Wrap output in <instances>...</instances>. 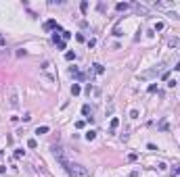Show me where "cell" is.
<instances>
[{
  "mask_svg": "<svg viewBox=\"0 0 180 177\" xmlns=\"http://www.w3.org/2000/svg\"><path fill=\"white\" fill-rule=\"evenodd\" d=\"M50 131V127H48V125H40V127H36V133H38V135H42V133H48Z\"/></svg>",
  "mask_w": 180,
  "mask_h": 177,
  "instance_id": "30bf717a",
  "label": "cell"
},
{
  "mask_svg": "<svg viewBox=\"0 0 180 177\" xmlns=\"http://www.w3.org/2000/svg\"><path fill=\"white\" fill-rule=\"evenodd\" d=\"M44 29L46 31H52V29H61V27H59V23H57L54 19H48V21L44 23Z\"/></svg>",
  "mask_w": 180,
  "mask_h": 177,
  "instance_id": "5b68a950",
  "label": "cell"
},
{
  "mask_svg": "<svg viewBox=\"0 0 180 177\" xmlns=\"http://www.w3.org/2000/svg\"><path fill=\"white\" fill-rule=\"evenodd\" d=\"M159 67H161V65H157V67H153V69H147V71H142V73H138L136 77H138L140 81H147V79H153V77H157V75H159V71H161Z\"/></svg>",
  "mask_w": 180,
  "mask_h": 177,
  "instance_id": "3957f363",
  "label": "cell"
},
{
  "mask_svg": "<svg viewBox=\"0 0 180 177\" xmlns=\"http://www.w3.org/2000/svg\"><path fill=\"white\" fill-rule=\"evenodd\" d=\"M94 137H96V131H92V129H88V131H86V140H88V142H92Z\"/></svg>",
  "mask_w": 180,
  "mask_h": 177,
  "instance_id": "5bb4252c",
  "label": "cell"
},
{
  "mask_svg": "<svg viewBox=\"0 0 180 177\" xmlns=\"http://www.w3.org/2000/svg\"><path fill=\"white\" fill-rule=\"evenodd\" d=\"M159 129H168V121H166V119L159 123Z\"/></svg>",
  "mask_w": 180,
  "mask_h": 177,
  "instance_id": "7402d4cb",
  "label": "cell"
},
{
  "mask_svg": "<svg viewBox=\"0 0 180 177\" xmlns=\"http://www.w3.org/2000/svg\"><path fill=\"white\" fill-rule=\"evenodd\" d=\"M174 69H176V71H180V60L176 63V67H174Z\"/></svg>",
  "mask_w": 180,
  "mask_h": 177,
  "instance_id": "484cf974",
  "label": "cell"
},
{
  "mask_svg": "<svg viewBox=\"0 0 180 177\" xmlns=\"http://www.w3.org/2000/svg\"><path fill=\"white\" fill-rule=\"evenodd\" d=\"M69 177H90L92 173H90L88 167H84V165H73L71 163V167H69Z\"/></svg>",
  "mask_w": 180,
  "mask_h": 177,
  "instance_id": "7a4b0ae2",
  "label": "cell"
},
{
  "mask_svg": "<svg viewBox=\"0 0 180 177\" xmlns=\"http://www.w3.org/2000/svg\"><path fill=\"white\" fill-rule=\"evenodd\" d=\"M52 154H54V158L61 163V167H63L65 171H69L71 163H69V158H67V152H65V148H63V146H52Z\"/></svg>",
  "mask_w": 180,
  "mask_h": 177,
  "instance_id": "6da1fadb",
  "label": "cell"
},
{
  "mask_svg": "<svg viewBox=\"0 0 180 177\" xmlns=\"http://www.w3.org/2000/svg\"><path fill=\"white\" fill-rule=\"evenodd\" d=\"M117 125H119V119H117V117H113V119H111V125H109V129H111V131H115V129H117Z\"/></svg>",
  "mask_w": 180,
  "mask_h": 177,
  "instance_id": "8fae6325",
  "label": "cell"
},
{
  "mask_svg": "<svg viewBox=\"0 0 180 177\" xmlns=\"http://www.w3.org/2000/svg\"><path fill=\"white\" fill-rule=\"evenodd\" d=\"M61 36H63V40H69V38H71V34H69V31H61Z\"/></svg>",
  "mask_w": 180,
  "mask_h": 177,
  "instance_id": "44dd1931",
  "label": "cell"
},
{
  "mask_svg": "<svg viewBox=\"0 0 180 177\" xmlns=\"http://www.w3.org/2000/svg\"><path fill=\"white\" fill-rule=\"evenodd\" d=\"M80 92H82V88H80V84H73V86H71V94H73V96H78Z\"/></svg>",
  "mask_w": 180,
  "mask_h": 177,
  "instance_id": "4fadbf2b",
  "label": "cell"
},
{
  "mask_svg": "<svg viewBox=\"0 0 180 177\" xmlns=\"http://www.w3.org/2000/svg\"><path fill=\"white\" fill-rule=\"evenodd\" d=\"M52 42H54V44H59V42H63V40H61V36H59V34H57V31H54V34H52Z\"/></svg>",
  "mask_w": 180,
  "mask_h": 177,
  "instance_id": "9a60e30c",
  "label": "cell"
},
{
  "mask_svg": "<svg viewBox=\"0 0 180 177\" xmlns=\"http://www.w3.org/2000/svg\"><path fill=\"white\" fill-rule=\"evenodd\" d=\"M113 36H117V38H119V36H122V29H119V27H115V29H113Z\"/></svg>",
  "mask_w": 180,
  "mask_h": 177,
  "instance_id": "603a6c76",
  "label": "cell"
},
{
  "mask_svg": "<svg viewBox=\"0 0 180 177\" xmlns=\"http://www.w3.org/2000/svg\"><path fill=\"white\" fill-rule=\"evenodd\" d=\"M25 154V150H15V158H21Z\"/></svg>",
  "mask_w": 180,
  "mask_h": 177,
  "instance_id": "d6986e66",
  "label": "cell"
},
{
  "mask_svg": "<svg viewBox=\"0 0 180 177\" xmlns=\"http://www.w3.org/2000/svg\"><path fill=\"white\" fill-rule=\"evenodd\" d=\"M4 44H6V40H4V36L0 34V46H4Z\"/></svg>",
  "mask_w": 180,
  "mask_h": 177,
  "instance_id": "d4e9b609",
  "label": "cell"
},
{
  "mask_svg": "<svg viewBox=\"0 0 180 177\" xmlns=\"http://www.w3.org/2000/svg\"><path fill=\"white\" fill-rule=\"evenodd\" d=\"M8 106H11V108H19V94H17V90H15V88H13V92H11Z\"/></svg>",
  "mask_w": 180,
  "mask_h": 177,
  "instance_id": "277c9868",
  "label": "cell"
},
{
  "mask_svg": "<svg viewBox=\"0 0 180 177\" xmlns=\"http://www.w3.org/2000/svg\"><path fill=\"white\" fill-rule=\"evenodd\" d=\"M65 58H67V60H73V58H76V52H67Z\"/></svg>",
  "mask_w": 180,
  "mask_h": 177,
  "instance_id": "ac0fdd59",
  "label": "cell"
},
{
  "mask_svg": "<svg viewBox=\"0 0 180 177\" xmlns=\"http://www.w3.org/2000/svg\"><path fill=\"white\" fill-rule=\"evenodd\" d=\"M92 71H94L96 75H103V73H105V67H103L101 63H94V65H92Z\"/></svg>",
  "mask_w": 180,
  "mask_h": 177,
  "instance_id": "ba28073f",
  "label": "cell"
},
{
  "mask_svg": "<svg viewBox=\"0 0 180 177\" xmlns=\"http://www.w3.org/2000/svg\"><path fill=\"white\" fill-rule=\"evenodd\" d=\"M161 29H163V21H159V23L155 25V31H161Z\"/></svg>",
  "mask_w": 180,
  "mask_h": 177,
  "instance_id": "ffe728a7",
  "label": "cell"
},
{
  "mask_svg": "<svg viewBox=\"0 0 180 177\" xmlns=\"http://www.w3.org/2000/svg\"><path fill=\"white\" fill-rule=\"evenodd\" d=\"M130 6H132V4H130V2H119V4H117V6H115V8H117V10H119V13H122V10H128V8H130Z\"/></svg>",
  "mask_w": 180,
  "mask_h": 177,
  "instance_id": "9c48e42d",
  "label": "cell"
},
{
  "mask_svg": "<svg viewBox=\"0 0 180 177\" xmlns=\"http://www.w3.org/2000/svg\"><path fill=\"white\" fill-rule=\"evenodd\" d=\"M69 75H71V77H76V79H84V73H82V71H78V67H69Z\"/></svg>",
  "mask_w": 180,
  "mask_h": 177,
  "instance_id": "52a82bcc",
  "label": "cell"
},
{
  "mask_svg": "<svg viewBox=\"0 0 180 177\" xmlns=\"http://www.w3.org/2000/svg\"><path fill=\"white\" fill-rule=\"evenodd\" d=\"M27 146H29V148H36V146H38V142L32 137V140H27Z\"/></svg>",
  "mask_w": 180,
  "mask_h": 177,
  "instance_id": "e0dca14e",
  "label": "cell"
},
{
  "mask_svg": "<svg viewBox=\"0 0 180 177\" xmlns=\"http://www.w3.org/2000/svg\"><path fill=\"white\" fill-rule=\"evenodd\" d=\"M4 173H6V167H4V165H0V175H4Z\"/></svg>",
  "mask_w": 180,
  "mask_h": 177,
  "instance_id": "cb8c5ba5",
  "label": "cell"
},
{
  "mask_svg": "<svg viewBox=\"0 0 180 177\" xmlns=\"http://www.w3.org/2000/svg\"><path fill=\"white\" fill-rule=\"evenodd\" d=\"M172 177H180V163L174 165V169H172Z\"/></svg>",
  "mask_w": 180,
  "mask_h": 177,
  "instance_id": "7c38bea8",
  "label": "cell"
},
{
  "mask_svg": "<svg viewBox=\"0 0 180 177\" xmlns=\"http://www.w3.org/2000/svg\"><path fill=\"white\" fill-rule=\"evenodd\" d=\"M80 10H82V13H86V10H88V2H86V0L80 4Z\"/></svg>",
  "mask_w": 180,
  "mask_h": 177,
  "instance_id": "2e32d148",
  "label": "cell"
},
{
  "mask_svg": "<svg viewBox=\"0 0 180 177\" xmlns=\"http://www.w3.org/2000/svg\"><path fill=\"white\" fill-rule=\"evenodd\" d=\"M92 113H94V111H92V106H90V104H84V106H82V115H84L88 121H92Z\"/></svg>",
  "mask_w": 180,
  "mask_h": 177,
  "instance_id": "8992f818",
  "label": "cell"
}]
</instances>
